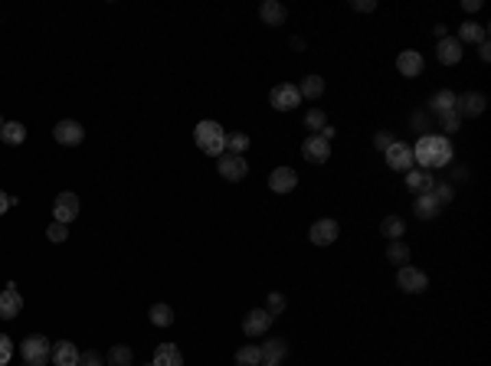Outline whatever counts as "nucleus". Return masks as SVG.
I'll return each instance as SVG.
<instances>
[{
    "instance_id": "obj_1",
    "label": "nucleus",
    "mask_w": 491,
    "mask_h": 366,
    "mask_svg": "<svg viewBox=\"0 0 491 366\" xmlns=\"http://www.w3.org/2000/svg\"><path fill=\"white\" fill-rule=\"evenodd\" d=\"M449 161H452V144H449L446 134H426V138H419L416 147H413V164H419L423 170L446 167Z\"/></svg>"
},
{
    "instance_id": "obj_2",
    "label": "nucleus",
    "mask_w": 491,
    "mask_h": 366,
    "mask_svg": "<svg viewBox=\"0 0 491 366\" xmlns=\"http://www.w3.org/2000/svg\"><path fill=\"white\" fill-rule=\"evenodd\" d=\"M194 141L197 147L203 151V154H210V157H220L226 151V131L220 121H200L194 128Z\"/></svg>"
},
{
    "instance_id": "obj_3",
    "label": "nucleus",
    "mask_w": 491,
    "mask_h": 366,
    "mask_svg": "<svg viewBox=\"0 0 491 366\" xmlns=\"http://www.w3.org/2000/svg\"><path fill=\"white\" fill-rule=\"evenodd\" d=\"M20 353H23V363H30V366H46V363H49V356H53V343H49V340H46L43 334H30V337L23 340Z\"/></svg>"
},
{
    "instance_id": "obj_4",
    "label": "nucleus",
    "mask_w": 491,
    "mask_h": 366,
    "mask_svg": "<svg viewBox=\"0 0 491 366\" xmlns=\"http://www.w3.org/2000/svg\"><path fill=\"white\" fill-rule=\"evenodd\" d=\"M53 138H56V144H62V147H75V144H82L86 128H82L79 121H73V118H62V121L53 125Z\"/></svg>"
},
{
    "instance_id": "obj_5",
    "label": "nucleus",
    "mask_w": 491,
    "mask_h": 366,
    "mask_svg": "<svg viewBox=\"0 0 491 366\" xmlns=\"http://www.w3.org/2000/svg\"><path fill=\"white\" fill-rule=\"evenodd\" d=\"M396 285H400L406 294H423L426 291V285H429V278H426V272H419V268H413V265H400Z\"/></svg>"
},
{
    "instance_id": "obj_6",
    "label": "nucleus",
    "mask_w": 491,
    "mask_h": 366,
    "mask_svg": "<svg viewBox=\"0 0 491 366\" xmlns=\"http://www.w3.org/2000/svg\"><path fill=\"white\" fill-rule=\"evenodd\" d=\"M79 209H82L79 196L66 190V193H60V196H56V203H53V220L62 222V226H69V222L79 216Z\"/></svg>"
},
{
    "instance_id": "obj_7",
    "label": "nucleus",
    "mask_w": 491,
    "mask_h": 366,
    "mask_svg": "<svg viewBox=\"0 0 491 366\" xmlns=\"http://www.w3.org/2000/svg\"><path fill=\"white\" fill-rule=\"evenodd\" d=\"M216 170H220V177L223 180H229V183H236V180H242V177L249 174V164H246V157H236V154H220V161H216Z\"/></svg>"
},
{
    "instance_id": "obj_8",
    "label": "nucleus",
    "mask_w": 491,
    "mask_h": 366,
    "mask_svg": "<svg viewBox=\"0 0 491 366\" xmlns=\"http://www.w3.org/2000/svg\"><path fill=\"white\" fill-rule=\"evenodd\" d=\"M272 108L275 112H292V108H298L301 105V92H298V86H288V82H282V86L272 88Z\"/></svg>"
},
{
    "instance_id": "obj_9",
    "label": "nucleus",
    "mask_w": 491,
    "mask_h": 366,
    "mask_svg": "<svg viewBox=\"0 0 491 366\" xmlns=\"http://www.w3.org/2000/svg\"><path fill=\"white\" fill-rule=\"evenodd\" d=\"M272 321H275V317H272L266 308H253L242 317V334H246V337H262L268 327H272Z\"/></svg>"
},
{
    "instance_id": "obj_10",
    "label": "nucleus",
    "mask_w": 491,
    "mask_h": 366,
    "mask_svg": "<svg viewBox=\"0 0 491 366\" xmlns=\"http://www.w3.org/2000/svg\"><path fill=\"white\" fill-rule=\"evenodd\" d=\"M488 99L481 92H465V95H455V115L459 118H478L485 112Z\"/></svg>"
},
{
    "instance_id": "obj_11",
    "label": "nucleus",
    "mask_w": 491,
    "mask_h": 366,
    "mask_svg": "<svg viewBox=\"0 0 491 366\" xmlns=\"http://www.w3.org/2000/svg\"><path fill=\"white\" fill-rule=\"evenodd\" d=\"M383 154H387V167H390V170H410V167H413V147L403 144V141H393Z\"/></svg>"
},
{
    "instance_id": "obj_12",
    "label": "nucleus",
    "mask_w": 491,
    "mask_h": 366,
    "mask_svg": "<svg viewBox=\"0 0 491 366\" xmlns=\"http://www.w3.org/2000/svg\"><path fill=\"white\" fill-rule=\"evenodd\" d=\"M20 311H23V298L16 291V285L10 281V285L0 291V317H3V321H14Z\"/></svg>"
},
{
    "instance_id": "obj_13",
    "label": "nucleus",
    "mask_w": 491,
    "mask_h": 366,
    "mask_svg": "<svg viewBox=\"0 0 491 366\" xmlns=\"http://www.w3.org/2000/svg\"><path fill=\"white\" fill-rule=\"evenodd\" d=\"M301 154H305V161H312V164H325L327 157H331V144H327L325 138H318V134H312V138H305V144H301Z\"/></svg>"
},
{
    "instance_id": "obj_14",
    "label": "nucleus",
    "mask_w": 491,
    "mask_h": 366,
    "mask_svg": "<svg viewBox=\"0 0 491 366\" xmlns=\"http://www.w3.org/2000/svg\"><path fill=\"white\" fill-rule=\"evenodd\" d=\"M268 187L275 193H292L298 187V174L292 167H275V170L268 174Z\"/></svg>"
},
{
    "instance_id": "obj_15",
    "label": "nucleus",
    "mask_w": 491,
    "mask_h": 366,
    "mask_svg": "<svg viewBox=\"0 0 491 366\" xmlns=\"http://www.w3.org/2000/svg\"><path fill=\"white\" fill-rule=\"evenodd\" d=\"M423 53H416V49H403L400 56H396V69H400V75H406V79H416L419 73H423Z\"/></svg>"
},
{
    "instance_id": "obj_16",
    "label": "nucleus",
    "mask_w": 491,
    "mask_h": 366,
    "mask_svg": "<svg viewBox=\"0 0 491 366\" xmlns=\"http://www.w3.org/2000/svg\"><path fill=\"white\" fill-rule=\"evenodd\" d=\"M308 239H312L314 246H331V242L338 239V222H334V220L312 222V233H308Z\"/></svg>"
},
{
    "instance_id": "obj_17",
    "label": "nucleus",
    "mask_w": 491,
    "mask_h": 366,
    "mask_svg": "<svg viewBox=\"0 0 491 366\" xmlns=\"http://www.w3.org/2000/svg\"><path fill=\"white\" fill-rule=\"evenodd\" d=\"M262 363L259 366H282L285 353H288V343L285 340H262Z\"/></svg>"
},
{
    "instance_id": "obj_18",
    "label": "nucleus",
    "mask_w": 491,
    "mask_h": 366,
    "mask_svg": "<svg viewBox=\"0 0 491 366\" xmlns=\"http://www.w3.org/2000/svg\"><path fill=\"white\" fill-rule=\"evenodd\" d=\"M406 187L419 196V193H429L432 187H436V180H432L429 170H423V167H410V170H406Z\"/></svg>"
},
{
    "instance_id": "obj_19",
    "label": "nucleus",
    "mask_w": 491,
    "mask_h": 366,
    "mask_svg": "<svg viewBox=\"0 0 491 366\" xmlns=\"http://www.w3.org/2000/svg\"><path fill=\"white\" fill-rule=\"evenodd\" d=\"M413 213H416V220H436L442 213V206L436 203L432 193H419L416 200H413Z\"/></svg>"
},
{
    "instance_id": "obj_20",
    "label": "nucleus",
    "mask_w": 491,
    "mask_h": 366,
    "mask_svg": "<svg viewBox=\"0 0 491 366\" xmlns=\"http://www.w3.org/2000/svg\"><path fill=\"white\" fill-rule=\"evenodd\" d=\"M436 59H439L442 66H455V62L462 59V43L459 40H452V36L439 40V46H436Z\"/></svg>"
},
{
    "instance_id": "obj_21",
    "label": "nucleus",
    "mask_w": 491,
    "mask_h": 366,
    "mask_svg": "<svg viewBox=\"0 0 491 366\" xmlns=\"http://www.w3.org/2000/svg\"><path fill=\"white\" fill-rule=\"evenodd\" d=\"M53 366H75L79 363V350H75L73 340H60L56 347H53Z\"/></svg>"
},
{
    "instance_id": "obj_22",
    "label": "nucleus",
    "mask_w": 491,
    "mask_h": 366,
    "mask_svg": "<svg viewBox=\"0 0 491 366\" xmlns=\"http://www.w3.org/2000/svg\"><path fill=\"white\" fill-rule=\"evenodd\" d=\"M154 366H184V356H180L177 343H161L158 350H154Z\"/></svg>"
},
{
    "instance_id": "obj_23",
    "label": "nucleus",
    "mask_w": 491,
    "mask_h": 366,
    "mask_svg": "<svg viewBox=\"0 0 491 366\" xmlns=\"http://www.w3.org/2000/svg\"><path fill=\"white\" fill-rule=\"evenodd\" d=\"M259 16H262V23H268V27H282L285 23V7L279 3V0H262Z\"/></svg>"
},
{
    "instance_id": "obj_24",
    "label": "nucleus",
    "mask_w": 491,
    "mask_h": 366,
    "mask_svg": "<svg viewBox=\"0 0 491 366\" xmlns=\"http://www.w3.org/2000/svg\"><path fill=\"white\" fill-rule=\"evenodd\" d=\"M0 141H3V144H10V147L23 144V141H27V128H23L20 121H3V128H0Z\"/></svg>"
},
{
    "instance_id": "obj_25",
    "label": "nucleus",
    "mask_w": 491,
    "mask_h": 366,
    "mask_svg": "<svg viewBox=\"0 0 491 366\" xmlns=\"http://www.w3.org/2000/svg\"><path fill=\"white\" fill-rule=\"evenodd\" d=\"M429 108L436 115H446V112H455V92H449V88H439L436 95L429 99Z\"/></svg>"
},
{
    "instance_id": "obj_26",
    "label": "nucleus",
    "mask_w": 491,
    "mask_h": 366,
    "mask_svg": "<svg viewBox=\"0 0 491 366\" xmlns=\"http://www.w3.org/2000/svg\"><path fill=\"white\" fill-rule=\"evenodd\" d=\"M481 40H488V29L481 27V23L468 20V23L459 27V43H481Z\"/></svg>"
},
{
    "instance_id": "obj_27",
    "label": "nucleus",
    "mask_w": 491,
    "mask_h": 366,
    "mask_svg": "<svg viewBox=\"0 0 491 366\" xmlns=\"http://www.w3.org/2000/svg\"><path fill=\"white\" fill-rule=\"evenodd\" d=\"M301 99H321L325 95V79L321 75H305V82L298 86Z\"/></svg>"
},
{
    "instance_id": "obj_28",
    "label": "nucleus",
    "mask_w": 491,
    "mask_h": 366,
    "mask_svg": "<svg viewBox=\"0 0 491 366\" xmlns=\"http://www.w3.org/2000/svg\"><path fill=\"white\" fill-rule=\"evenodd\" d=\"M249 134H242V131H233V134H226V154H236V157H242L246 151H249Z\"/></svg>"
},
{
    "instance_id": "obj_29",
    "label": "nucleus",
    "mask_w": 491,
    "mask_h": 366,
    "mask_svg": "<svg viewBox=\"0 0 491 366\" xmlns=\"http://www.w3.org/2000/svg\"><path fill=\"white\" fill-rule=\"evenodd\" d=\"M148 317L154 327H171V324H174V308H171V304H151Z\"/></svg>"
},
{
    "instance_id": "obj_30",
    "label": "nucleus",
    "mask_w": 491,
    "mask_h": 366,
    "mask_svg": "<svg viewBox=\"0 0 491 366\" xmlns=\"http://www.w3.org/2000/svg\"><path fill=\"white\" fill-rule=\"evenodd\" d=\"M259 363H262V350L255 343H246V347L236 350V366H259Z\"/></svg>"
},
{
    "instance_id": "obj_31",
    "label": "nucleus",
    "mask_w": 491,
    "mask_h": 366,
    "mask_svg": "<svg viewBox=\"0 0 491 366\" xmlns=\"http://www.w3.org/2000/svg\"><path fill=\"white\" fill-rule=\"evenodd\" d=\"M380 233L387 235L390 242H396V239H400V235L406 233V222H403L400 216H387V220L380 222Z\"/></svg>"
},
{
    "instance_id": "obj_32",
    "label": "nucleus",
    "mask_w": 491,
    "mask_h": 366,
    "mask_svg": "<svg viewBox=\"0 0 491 366\" xmlns=\"http://www.w3.org/2000/svg\"><path fill=\"white\" fill-rule=\"evenodd\" d=\"M131 363H134L131 347L118 343V347H112V350H108V366H131Z\"/></svg>"
},
{
    "instance_id": "obj_33",
    "label": "nucleus",
    "mask_w": 491,
    "mask_h": 366,
    "mask_svg": "<svg viewBox=\"0 0 491 366\" xmlns=\"http://www.w3.org/2000/svg\"><path fill=\"white\" fill-rule=\"evenodd\" d=\"M387 259L393 265H406V262H410V246H406V242H400V239H396V242H390V246H387Z\"/></svg>"
},
{
    "instance_id": "obj_34",
    "label": "nucleus",
    "mask_w": 491,
    "mask_h": 366,
    "mask_svg": "<svg viewBox=\"0 0 491 366\" xmlns=\"http://www.w3.org/2000/svg\"><path fill=\"white\" fill-rule=\"evenodd\" d=\"M46 239L60 246V242H66V239H69V229H66L62 222H56V220H53V222H49V226H46Z\"/></svg>"
},
{
    "instance_id": "obj_35",
    "label": "nucleus",
    "mask_w": 491,
    "mask_h": 366,
    "mask_svg": "<svg viewBox=\"0 0 491 366\" xmlns=\"http://www.w3.org/2000/svg\"><path fill=\"white\" fill-rule=\"evenodd\" d=\"M305 125H308V128H312V134H314V131H321V128H325V125H327L325 112H321V108H312V112H308V115H305Z\"/></svg>"
},
{
    "instance_id": "obj_36",
    "label": "nucleus",
    "mask_w": 491,
    "mask_h": 366,
    "mask_svg": "<svg viewBox=\"0 0 491 366\" xmlns=\"http://www.w3.org/2000/svg\"><path fill=\"white\" fill-rule=\"evenodd\" d=\"M429 193H432V196H436V203H439V206L452 203V196H455V190H452L449 183H436V187H432Z\"/></svg>"
},
{
    "instance_id": "obj_37",
    "label": "nucleus",
    "mask_w": 491,
    "mask_h": 366,
    "mask_svg": "<svg viewBox=\"0 0 491 366\" xmlns=\"http://www.w3.org/2000/svg\"><path fill=\"white\" fill-rule=\"evenodd\" d=\"M10 356H14V343H10L7 334H0V366L10 363Z\"/></svg>"
},
{
    "instance_id": "obj_38",
    "label": "nucleus",
    "mask_w": 491,
    "mask_h": 366,
    "mask_svg": "<svg viewBox=\"0 0 491 366\" xmlns=\"http://www.w3.org/2000/svg\"><path fill=\"white\" fill-rule=\"evenodd\" d=\"M75 366H105V360H102V353L89 350V353H79V363Z\"/></svg>"
},
{
    "instance_id": "obj_39",
    "label": "nucleus",
    "mask_w": 491,
    "mask_h": 366,
    "mask_svg": "<svg viewBox=\"0 0 491 366\" xmlns=\"http://www.w3.org/2000/svg\"><path fill=\"white\" fill-rule=\"evenodd\" d=\"M266 311L272 314V317H275V314H282V311H285V298H282V294H279V291L268 294V308Z\"/></svg>"
},
{
    "instance_id": "obj_40",
    "label": "nucleus",
    "mask_w": 491,
    "mask_h": 366,
    "mask_svg": "<svg viewBox=\"0 0 491 366\" xmlns=\"http://www.w3.org/2000/svg\"><path fill=\"white\" fill-rule=\"evenodd\" d=\"M439 121H442V128H446V131H459V125H462V118L455 115V112H446V115H439Z\"/></svg>"
},
{
    "instance_id": "obj_41",
    "label": "nucleus",
    "mask_w": 491,
    "mask_h": 366,
    "mask_svg": "<svg viewBox=\"0 0 491 366\" xmlns=\"http://www.w3.org/2000/svg\"><path fill=\"white\" fill-rule=\"evenodd\" d=\"M351 7H354V10H360V14H370L373 7H377V0H354Z\"/></svg>"
},
{
    "instance_id": "obj_42",
    "label": "nucleus",
    "mask_w": 491,
    "mask_h": 366,
    "mask_svg": "<svg viewBox=\"0 0 491 366\" xmlns=\"http://www.w3.org/2000/svg\"><path fill=\"white\" fill-rule=\"evenodd\" d=\"M373 144L380 147V151H387V147H390V144H393V138H390V134H387V131H380V134H377V138H373Z\"/></svg>"
},
{
    "instance_id": "obj_43",
    "label": "nucleus",
    "mask_w": 491,
    "mask_h": 366,
    "mask_svg": "<svg viewBox=\"0 0 491 366\" xmlns=\"http://www.w3.org/2000/svg\"><path fill=\"white\" fill-rule=\"evenodd\" d=\"M478 7H481V0H462V10H465V14H475Z\"/></svg>"
},
{
    "instance_id": "obj_44",
    "label": "nucleus",
    "mask_w": 491,
    "mask_h": 366,
    "mask_svg": "<svg viewBox=\"0 0 491 366\" xmlns=\"http://www.w3.org/2000/svg\"><path fill=\"white\" fill-rule=\"evenodd\" d=\"M478 56L485 59V62L491 59V46H488V40H481V43H478Z\"/></svg>"
},
{
    "instance_id": "obj_45",
    "label": "nucleus",
    "mask_w": 491,
    "mask_h": 366,
    "mask_svg": "<svg viewBox=\"0 0 491 366\" xmlns=\"http://www.w3.org/2000/svg\"><path fill=\"white\" fill-rule=\"evenodd\" d=\"M7 209H10V196H7V193L0 190V216H3Z\"/></svg>"
},
{
    "instance_id": "obj_46",
    "label": "nucleus",
    "mask_w": 491,
    "mask_h": 366,
    "mask_svg": "<svg viewBox=\"0 0 491 366\" xmlns=\"http://www.w3.org/2000/svg\"><path fill=\"white\" fill-rule=\"evenodd\" d=\"M318 138H325L327 144H331V138H334V128H331V125H325V128H321V134H318Z\"/></svg>"
},
{
    "instance_id": "obj_47",
    "label": "nucleus",
    "mask_w": 491,
    "mask_h": 366,
    "mask_svg": "<svg viewBox=\"0 0 491 366\" xmlns=\"http://www.w3.org/2000/svg\"><path fill=\"white\" fill-rule=\"evenodd\" d=\"M426 121H429L426 115H413V128H426Z\"/></svg>"
},
{
    "instance_id": "obj_48",
    "label": "nucleus",
    "mask_w": 491,
    "mask_h": 366,
    "mask_svg": "<svg viewBox=\"0 0 491 366\" xmlns=\"http://www.w3.org/2000/svg\"><path fill=\"white\" fill-rule=\"evenodd\" d=\"M144 366H154V363H144Z\"/></svg>"
},
{
    "instance_id": "obj_49",
    "label": "nucleus",
    "mask_w": 491,
    "mask_h": 366,
    "mask_svg": "<svg viewBox=\"0 0 491 366\" xmlns=\"http://www.w3.org/2000/svg\"><path fill=\"white\" fill-rule=\"evenodd\" d=\"M0 128H3V121H0Z\"/></svg>"
},
{
    "instance_id": "obj_50",
    "label": "nucleus",
    "mask_w": 491,
    "mask_h": 366,
    "mask_svg": "<svg viewBox=\"0 0 491 366\" xmlns=\"http://www.w3.org/2000/svg\"><path fill=\"white\" fill-rule=\"evenodd\" d=\"M23 366H30V363H23Z\"/></svg>"
}]
</instances>
